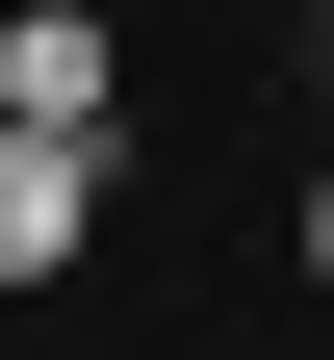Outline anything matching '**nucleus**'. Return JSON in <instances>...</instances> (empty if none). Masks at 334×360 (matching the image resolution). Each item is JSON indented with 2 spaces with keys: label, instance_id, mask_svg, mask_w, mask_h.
Instances as JSON below:
<instances>
[{
  "label": "nucleus",
  "instance_id": "obj_1",
  "mask_svg": "<svg viewBox=\"0 0 334 360\" xmlns=\"http://www.w3.org/2000/svg\"><path fill=\"white\" fill-rule=\"evenodd\" d=\"M103 232V129H0V283H77Z\"/></svg>",
  "mask_w": 334,
  "mask_h": 360
},
{
  "label": "nucleus",
  "instance_id": "obj_2",
  "mask_svg": "<svg viewBox=\"0 0 334 360\" xmlns=\"http://www.w3.org/2000/svg\"><path fill=\"white\" fill-rule=\"evenodd\" d=\"M103 103H129L103 0H26V26H0V129H103Z\"/></svg>",
  "mask_w": 334,
  "mask_h": 360
},
{
  "label": "nucleus",
  "instance_id": "obj_3",
  "mask_svg": "<svg viewBox=\"0 0 334 360\" xmlns=\"http://www.w3.org/2000/svg\"><path fill=\"white\" fill-rule=\"evenodd\" d=\"M309 283H334V180H309Z\"/></svg>",
  "mask_w": 334,
  "mask_h": 360
}]
</instances>
